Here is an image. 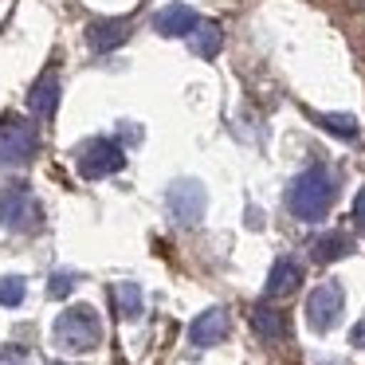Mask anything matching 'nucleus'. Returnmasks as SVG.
I'll use <instances>...</instances> for the list:
<instances>
[{"mask_svg":"<svg viewBox=\"0 0 365 365\" xmlns=\"http://www.w3.org/2000/svg\"><path fill=\"white\" fill-rule=\"evenodd\" d=\"M334 197H338L334 177L326 173L322 165H310V169H302V173L291 181V189H287V208H291L299 220L318 224L326 212H330Z\"/></svg>","mask_w":365,"mask_h":365,"instance_id":"obj_1","label":"nucleus"},{"mask_svg":"<svg viewBox=\"0 0 365 365\" xmlns=\"http://www.w3.org/2000/svg\"><path fill=\"white\" fill-rule=\"evenodd\" d=\"M56 346L71 349V354H91V349L103 341V318H98L95 307H67L63 314L56 318Z\"/></svg>","mask_w":365,"mask_h":365,"instance_id":"obj_2","label":"nucleus"},{"mask_svg":"<svg viewBox=\"0 0 365 365\" xmlns=\"http://www.w3.org/2000/svg\"><path fill=\"white\" fill-rule=\"evenodd\" d=\"M40 153V130L20 114L0 118V165H28Z\"/></svg>","mask_w":365,"mask_h":365,"instance_id":"obj_3","label":"nucleus"},{"mask_svg":"<svg viewBox=\"0 0 365 365\" xmlns=\"http://www.w3.org/2000/svg\"><path fill=\"white\" fill-rule=\"evenodd\" d=\"M122 165H126V150L110 138H91L75 150V169L83 181H103V177L118 173Z\"/></svg>","mask_w":365,"mask_h":365,"instance_id":"obj_4","label":"nucleus"},{"mask_svg":"<svg viewBox=\"0 0 365 365\" xmlns=\"http://www.w3.org/2000/svg\"><path fill=\"white\" fill-rule=\"evenodd\" d=\"M43 220L40 212V200H36V192L28 189V185H9V189L0 192V224L9 232H36Z\"/></svg>","mask_w":365,"mask_h":365,"instance_id":"obj_5","label":"nucleus"},{"mask_svg":"<svg viewBox=\"0 0 365 365\" xmlns=\"http://www.w3.org/2000/svg\"><path fill=\"white\" fill-rule=\"evenodd\" d=\"M165 208H169V216H173L177 224H185V228L200 224V220H205V212H208L205 185L192 181V177H177V181L165 189Z\"/></svg>","mask_w":365,"mask_h":365,"instance_id":"obj_6","label":"nucleus"},{"mask_svg":"<svg viewBox=\"0 0 365 365\" xmlns=\"http://www.w3.org/2000/svg\"><path fill=\"white\" fill-rule=\"evenodd\" d=\"M341 310H346V294H341L338 283L314 287V291H310V299H307V322H310V330H318V334L334 330V326H338V318H341Z\"/></svg>","mask_w":365,"mask_h":365,"instance_id":"obj_7","label":"nucleus"},{"mask_svg":"<svg viewBox=\"0 0 365 365\" xmlns=\"http://www.w3.org/2000/svg\"><path fill=\"white\" fill-rule=\"evenodd\" d=\"M224 338H228V310H224V307H208L205 314L192 318V326H189V341H192L197 349L220 346Z\"/></svg>","mask_w":365,"mask_h":365,"instance_id":"obj_8","label":"nucleus"},{"mask_svg":"<svg viewBox=\"0 0 365 365\" xmlns=\"http://www.w3.org/2000/svg\"><path fill=\"white\" fill-rule=\"evenodd\" d=\"M153 28H158L161 36H169V40H181V36H192L200 28L197 12L189 9V4H169V9H161L158 16H153Z\"/></svg>","mask_w":365,"mask_h":365,"instance_id":"obj_9","label":"nucleus"},{"mask_svg":"<svg viewBox=\"0 0 365 365\" xmlns=\"http://www.w3.org/2000/svg\"><path fill=\"white\" fill-rule=\"evenodd\" d=\"M56 106H59V79H56V71H48L36 79L32 95H28V110H32V118L48 122L56 114Z\"/></svg>","mask_w":365,"mask_h":365,"instance_id":"obj_10","label":"nucleus"},{"mask_svg":"<svg viewBox=\"0 0 365 365\" xmlns=\"http://www.w3.org/2000/svg\"><path fill=\"white\" fill-rule=\"evenodd\" d=\"M130 24L126 20H91L87 24V43L95 51H114L118 43H126Z\"/></svg>","mask_w":365,"mask_h":365,"instance_id":"obj_11","label":"nucleus"},{"mask_svg":"<svg viewBox=\"0 0 365 365\" xmlns=\"http://www.w3.org/2000/svg\"><path fill=\"white\" fill-rule=\"evenodd\" d=\"M302 283V267L291 259V255H283V259L271 263V275H267V299H279V294H291L294 287Z\"/></svg>","mask_w":365,"mask_h":365,"instance_id":"obj_12","label":"nucleus"},{"mask_svg":"<svg viewBox=\"0 0 365 365\" xmlns=\"http://www.w3.org/2000/svg\"><path fill=\"white\" fill-rule=\"evenodd\" d=\"M349 252H354V240H349L346 232H322V236L310 244V259L314 263H338V259H346Z\"/></svg>","mask_w":365,"mask_h":365,"instance_id":"obj_13","label":"nucleus"},{"mask_svg":"<svg viewBox=\"0 0 365 365\" xmlns=\"http://www.w3.org/2000/svg\"><path fill=\"white\" fill-rule=\"evenodd\" d=\"M252 326L263 341H283L287 338V318L279 314L271 302H255L252 307Z\"/></svg>","mask_w":365,"mask_h":365,"instance_id":"obj_14","label":"nucleus"},{"mask_svg":"<svg viewBox=\"0 0 365 365\" xmlns=\"http://www.w3.org/2000/svg\"><path fill=\"white\" fill-rule=\"evenodd\" d=\"M114 302H118V314L126 318V322H138L142 310H145L142 287H138V283H118V287H114Z\"/></svg>","mask_w":365,"mask_h":365,"instance_id":"obj_15","label":"nucleus"},{"mask_svg":"<svg viewBox=\"0 0 365 365\" xmlns=\"http://www.w3.org/2000/svg\"><path fill=\"white\" fill-rule=\"evenodd\" d=\"M189 40H192V51H197L200 59H212L216 51H220L224 32H220V24H212V20H200V28L189 36Z\"/></svg>","mask_w":365,"mask_h":365,"instance_id":"obj_16","label":"nucleus"},{"mask_svg":"<svg viewBox=\"0 0 365 365\" xmlns=\"http://www.w3.org/2000/svg\"><path fill=\"white\" fill-rule=\"evenodd\" d=\"M314 122L326 130V134L341 138V142H357V134H361L354 114H314Z\"/></svg>","mask_w":365,"mask_h":365,"instance_id":"obj_17","label":"nucleus"},{"mask_svg":"<svg viewBox=\"0 0 365 365\" xmlns=\"http://www.w3.org/2000/svg\"><path fill=\"white\" fill-rule=\"evenodd\" d=\"M20 302H24V279L4 275L0 279V307H20Z\"/></svg>","mask_w":365,"mask_h":365,"instance_id":"obj_18","label":"nucleus"},{"mask_svg":"<svg viewBox=\"0 0 365 365\" xmlns=\"http://www.w3.org/2000/svg\"><path fill=\"white\" fill-rule=\"evenodd\" d=\"M71 291H75V271H56L48 283V294L51 299H67Z\"/></svg>","mask_w":365,"mask_h":365,"instance_id":"obj_19","label":"nucleus"},{"mask_svg":"<svg viewBox=\"0 0 365 365\" xmlns=\"http://www.w3.org/2000/svg\"><path fill=\"white\" fill-rule=\"evenodd\" d=\"M0 365H32L24 357V349H16V346H4L0 349Z\"/></svg>","mask_w":365,"mask_h":365,"instance_id":"obj_20","label":"nucleus"},{"mask_svg":"<svg viewBox=\"0 0 365 365\" xmlns=\"http://www.w3.org/2000/svg\"><path fill=\"white\" fill-rule=\"evenodd\" d=\"M354 228H357V236H365V189L354 197Z\"/></svg>","mask_w":365,"mask_h":365,"instance_id":"obj_21","label":"nucleus"},{"mask_svg":"<svg viewBox=\"0 0 365 365\" xmlns=\"http://www.w3.org/2000/svg\"><path fill=\"white\" fill-rule=\"evenodd\" d=\"M354 341H365V326H357V330H354Z\"/></svg>","mask_w":365,"mask_h":365,"instance_id":"obj_22","label":"nucleus"}]
</instances>
